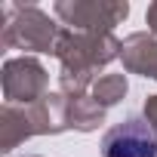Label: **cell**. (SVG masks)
Listing matches in <instances>:
<instances>
[{
    "label": "cell",
    "mask_w": 157,
    "mask_h": 157,
    "mask_svg": "<svg viewBox=\"0 0 157 157\" xmlns=\"http://www.w3.org/2000/svg\"><path fill=\"white\" fill-rule=\"evenodd\" d=\"M102 157H157V136L142 117H126L105 132Z\"/></svg>",
    "instance_id": "1"
}]
</instances>
